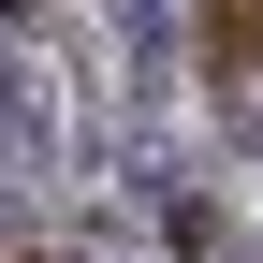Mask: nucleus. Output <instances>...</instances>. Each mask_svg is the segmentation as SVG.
Returning <instances> with one entry per match:
<instances>
[{"instance_id":"f257e3e1","label":"nucleus","mask_w":263,"mask_h":263,"mask_svg":"<svg viewBox=\"0 0 263 263\" xmlns=\"http://www.w3.org/2000/svg\"><path fill=\"white\" fill-rule=\"evenodd\" d=\"M205 44H219V73H249L263 59V0H205Z\"/></svg>"}]
</instances>
